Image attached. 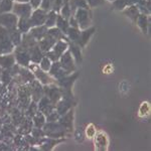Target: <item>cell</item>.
<instances>
[{
  "label": "cell",
  "mask_w": 151,
  "mask_h": 151,
  "mask_svg": "<svg viewBox=\"0 0 151 151\" xmlns=\"http://www.w3.org/2000/svg\"><path fill=\"white\" fill-rule=\"evenodd\" d=\"M108 144V139H107L106 134L103 132H99L96 135V146L98 150H105Z\"/></svg>",
  "instance_id": "6da1fadb"
},
{
  "label": "cell",
  "mask_w": 151,
  "mask_h": 151,
  "mask_svg": "<svg viewBox=\"0 0 151 151\" xmlns=\"http://www.w3.org/2000/svg\"><path fill=\"white\" fill-rule=\"evenodd\" d=\"M125 14L129 15V17L132 18L134 21H136L138 18V10H137V8H135V7H133V6L129 7L127 10L125 11Z\"/></svg>",
  "instance_id": "7a4b0ae2"
},
{
  "label": "cell",
  "mask_w": 151,
  "mask_h": 151,
  "mask_svg": "<svg viewBox=\"0 0 151 151\" xmlns=\"http://www.w3.org/2000/svg\"><path fill=\"white\" fill-rule=\"evenodd\" d=\"M88 2L91 4L92 7H94V6L102 5V4L105 2V0H88Z\"/></svg>",
  "instance_id": "3957f363"
},
{
  "label": "cell",
  "mask_w": 151,
  "mask_h": 151,
  "mask_svg": "<svg viewBox=\"0 0 151 151\" xmlns=\"http://www.w3.org/2000/svg\"><path fill=\"white\" fill-rule=\"evenodd\" d=\"M95 133H96V130L94 129V126L90 125V127H88V129H87V135L91 137V136L95 135Z\"/></svg>",
  "instance_id": "277c9868"
},
{
  "label": "cell",
  "mask_w": 151,
  "mask_h": 151,
  "mask_svg": "<svg viewBox=\"0 0 151 151\" xmlns=\"http://www.w3.org/2000/svg\"><path fill=\"white\" fill-rule=\"evenodd\" d=\"M110 1H113V0H110Z\"/></svg>",
  "instance_id": "5b68a950"
}]
</instances>
